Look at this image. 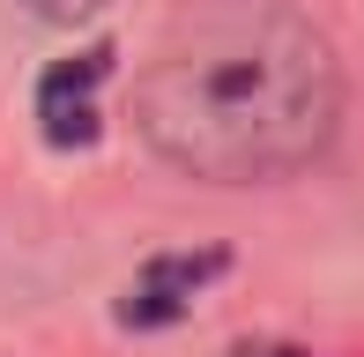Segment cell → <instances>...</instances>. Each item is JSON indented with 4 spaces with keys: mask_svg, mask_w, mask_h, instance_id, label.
Wrapping results in <instances>:
<instances>
[{
    "mask_svg": "<svg viewBox=\"0 0 364 357\" xmlns=\"http://www.w3.org/2000/svg\"><path fill=\"white\" fill-rule=\"evenodd\" d=\"M112 75V45H90L75 60H53L38 82V127L53 149H90L97 142V90Z\"/></svg>",
    "mask_w": 364,
    "mask_h": 357,
    "instance_id": "2",
    "label": "cell"
},
{
    "mask_svg": "<svg viewBox=\"0 0 364 357\" xmlns=\"http://www.w3.org/2000/svg\"><path fill=\"white\" fill-rule=\"evenodd\" d=\"M223 275V253H156L119 298V320L127 328H171L193 298Z\"/></svg>",
    "mask_w": 364,
    "mask_h": 357,
    "instance_id": "3",
    "label": "cell"
},
{
    "mask_svg": "<svg viewBox=\"0 0 364 357\" xmlns=\"http://www.w3.org/2000/svg\"><path fill=\"white\" fill-rule=\"evenodd\" d=\"M134 127L186 178L268 186L327 156L342 127V60L327 30L290 8H208L149 53Z\"/></svg>",
    "mask_w": 364,
    "mask_h": 357,
    "instance_id": "1",
    "label": "cell"
},
{
    "mask_svg": "<svg viewBox=\"0 0 364 357\" xmlns=\"http://www.w3.org/2000/svg\"><path fill=\"white\" fill-rule=\"evenodd\" d=\"M223 357H283V350H253V343H238V350H223Z\"/></svg>",
    "mask_w": 364,
    "mask_h": 357,
    "instance_id": "5",
    "label": "cell"
},
{
    "mask_svg": "<svg viewBox=\"0 0 364 357\" xmlns=\"http://www.w3.org/2000/svg\"><path fill=\"white\" fill-rule=\"evenodd\" d=\"M30 15H38V23H60V30H75V23H90L97 8H105V0H23Z\"/></svg>",
    "mask_w": 364,
    "mask_h": 357,
    "instance_id": "4",
    "label": "cell"
}]
</instances>
